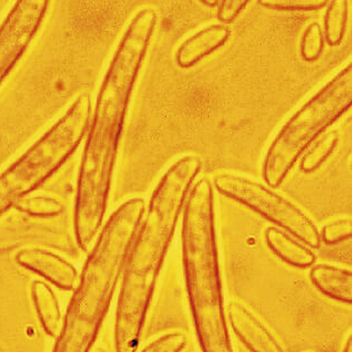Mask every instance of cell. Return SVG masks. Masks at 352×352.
Wrapping results in <instances>:
<instances>
[{
    "label": "cell",
    "instance_id": "cell-8",
    "mask_svg": "<svg viewBox=\"0 0 352 352\" xmlns=\"http://www.w3.org/2000/svg\"><path fill=\"white\" fill-rule=\"evenodd\" d=\"M16 263L35 272L63 291H74L78 283V272L72 263L61 256L37 248H28L16 254Z\"/></svg>",
    "mask_w": 352,
    "mask_h": 352
},
{
    "label": "cell",
    "instance_id": "cell-21",
    "mask_svg": "<svg viewBox=\"0 0 352 352\" xmlns=\"http://www.w3.org/2000/svg\"><path fill=\"white\" fill-rule=\"evenodd\" d=\"M249 5L248 0H224L219 1V19L223 25L230 24Z\"/></svg>",
    "mask_w": 352,
    "mask_h": 352
},
{
    "label": "cell",
    "instance_id": "cell-22",
    "mask_svg": "<svg viewBox=\"0 0 352 352\" xmlns=\"http://www.w3.org/2000/svg\"><path fill=\"white\" fill-rule=\"evenodd\" d=\"M342 352H352V337L350 336L346 340V346L343 348Z\"/></svg>",
    "mask_w": 352,
    "mask_h": 352
},
{
    "label": "cell",
    "instance_id": "cell-20",
    "mask_svg": "<svg viewBox=\"0 0 352 352\" xmlns=\"http://www.w3.org/2000/svg\"><path fill=\"white\" fill-rule=\"evenodd\" d=\"M188 343L185 334L171 332L155 339L141 352H182Z\"/></svg>",
    "mask_w": 352,
    "mask_h": 352
},
{
    "label": "cell",
    "instance_id": "cell-3",
    "mask_svg": "<svg viewBox=\"0 0 352 352\" xmlns=\"http://www.w3.org/2000/svg\"><path fill=\"white\" fill-rule=\"evenodd\" d=\"M182 263L195 331L201 352H234L226 322L212 182L198 180L185 204Z\"/></svg>",
    "mask_w": 352,
    "mask_h": 352
},
{
    "label": "cell",
    "instance_id": "cell-1",
    "mask_svg": "<svg viewBox=\"0 0 352 352\" xmlns=\"http://www.w3.org/2000/svg\"><path fill=\"white\" fill-rule=\"evenodd\" d=\"M158 24L152 8L136 12L115 51L99 88L78 176L74 231L87 250L102 226L124 123L134 86Z\"/></svg>",
    "mask_w": 352,
    "mask_h": 352
},
{
    "label": "cell",
    "instance_id": "cell-6",
    "mask_svg": "<svg viewBox=\"0 0 352 352\" xmlns=\"http://www.w3.org/2000/svg\"><path fill=\"white\" fill-rule=\"evenodd\" d=\"M217 192L250 208L312 249L321 245L318 226L300 207L263 184L234 173L214 177Z\"/></svg>",
    "mask_w": 352,
    "mask_h": 352
},
{
    "label": "cell",
    "instance_id": "cell-14",
    "mask_svg": "<svg viewBox=\"0 0 352 352\" xmlns=\"http://www.w3.org/2000/svg\"><path fill=\"white\" fill-rule=\"evenodd\" d=\"M324 17V40L330 47H338L346 33L349 1L333 0L328 3Z\"/></svg>",
    "mask_w": 352,
    "mask_h": 352
},
{
    "label": "cell",
    "instance_id": "cell-12",
    "mask_svg": "<svg viewBox=\"0 0 352 352\" xmlns=\"http://www.w3.org/2000/svg\"><path fill=\"white\" fill-rule=\"evenodd\" d=\"M265 236L269 249L288 265L296 268L314 266L316 258L313 251L283 230L268 228Z\"/></svg>",
    "mask_w": 352,
    "mask_h": 352
},
{
    "label": "cell",
    "instance_id": "cell-17",
    "mask_svg": "<svg viewBox=\"0 0 352 352\" xmlns=\"http://www.w3.org/2000/svg\"><path fill=\"white\" fill-rule=\"evenodd\" d=\"M324 47V35L318 23L309 24L304 32L300 43V54L305 61L314 62L321 56Z\"/></svg>",
    "mask_w": 352,
    "mask_h": 352
},
{
    "label": "cell",
    "instance_id": "cell-2",
    "mask_svg": "<svg viewBox=\"0 0 352 352\" xmlns=\"http://www.w3.org/2000/svg\"><path fill=\"white\" fill-rule=\"evenodd\" d=\"M144 210V199L132 198L109 217L78 278L52 352L93 350Z\"/></svg>",
    "mask_w": 352,
    "mask_h": 352
},
{
    "label": "cell",
    "instance_id": "cell-23",
    "mask_svg": "<svg viewBox=\"0 0 352 352\" xmlns=\"http://www.w3.org/2000/svg\"><path fill=\"white\" fill-rule=\"evenodd\" d=\"M201 3H204L207 7H219V1H214V0H203Z\"/></svg>",
    "mask_w": 352,
    "mask_h": 352
},
{
    "label": "cell",
    "instance_id": "cell-7",
    "mask_svg": "<svg viewBox=\"0 0 352 352\" xmlns=\"http://www.w3.org/2000/svg\"><path fill=\"white\" fill-rule=\"evenodd\" d=\"M47 0H19L0 25V85L34 40L47 14Z\"/></svg>",
    "mask_w": 352,
    "mask_h": 352
},
{
    "label": "cell",
    "instance_id": "cell-18",
    "mask_svg": "<svg viewBox=\"0 0 352 352\" xmlns=\"http://www.w3.org/2000/svg\"><path fill=\"white\" fill-rule=\"evenodd\" d=\"M260 5L281 12H316L328 6L325 0H260Z\"/></svg>",
    "mask_w": 352,
    "mask_h": 352
},
{
    "label": "cell",
    "instance_id": "cell-13",
    "mask_svg": "<svg viewBox=\"0 0 352 352\" xmlns=\"http://www.w3.org/2000/svg\"><path fill=\"white\" fill-rule=\"evenodd\" d=\"M32 298L44 331L50 337H58L61 328V311L56 294L49 285L35 280L32 285Z\"/></svg>",
    "mask_w": 352,
    "mask_h": 352
},
{
    "label": "cell",
    "instance_id": "cell-5",
    "mask_svg": "<svg viewBox=\"0 0 352 352\" xmlns=\"http://www.w3.org/2000/svg\"><path fill=\"white\" fill-rule=\"evenodd\" d=\"M352 104V65L344 67L284 124L263 161L267 185L277 188L307 148Z\"/></svg>",
    "mask_w": 352,
    "mask_h": 352
},
{
    "label": "cell",
    "instance_id": "cell-19",
    "mask_svg": "<svg viewBox=\"0 0 352 352\" xmlns=\"http://www.w3.org/2000/svg\"><path fill=\"white\" fill-rule=\"evenodd\" d=\"M352 222L350 219H339L329 223L320 232L321 241L327 244H337L351 238Z\"/></svg>",
    "mask_w": 352,
    "mask_h": 352
},
{
    "label": "cell",
    "instance_id": "cell-11",
    "mask_svg": "<svg viewBox=\"0 0 352 352\" xmlns=\"http://www.w3.org/2000/svg\"><path fill=\"white\" fill-rule=\"evenodd\" d=\"M313 285L325 296L341 303H352V272L330 265H316L309 272Z\"/></svg>",
    "mask_w": 352,
    "mask_h": 352
},
{
    "label": "cell",
    "instance_id": "cell-9",
    "mask_svg": "<svg viewBox=\"0 0 352 352\" xmlns=\"http://www.w3.org/2000/svg\"><path fill=\"white\" fill-rule=\"evenodd\" d=\"M229 320L234 333L251 352H285L266 327L240 302L230 303Z\"/></svg>",
    "mask_w": 352,
    "mask_h": 352
},
{
    "label": "cell",
    "instance_id": "cell-4",
    "mask_svg": "<svg viewBox=\"0 0 352 352\" xmlns=\"http://www.w3.org/2000/svg\"><path fill=\"white\" fill-rule=\"evenodd\" d=\"M91 98L82 94L68 111L0 173V217L52 177L80 146L89 127Z\"/></svg>",
    "mask_w": 352,
    "mask_h": 352
},
{
    "label": "cell",
    "instance_id": "cell-10",
    "mask_svg": "<svg viewBox=\"0 0 352 352\" xmlns=\"http://www.w3.org/2000/svg\"><path fill=\"white\" fill-rule=\"evenodd\" d=\"M231 36L226 25H210L182 42L177 51L176 62L182 69L197 65L206 56L222 47Z\"/></svg>",
    "mask_w": 352,
    "mask_h": 352
},
{
    "label": "cell",
    "instance_id": "cell-16",
    "mask_svg": "<svg viewBox=\"0 0 352 352\" xmlns=\"http://www.w3.org/2000/svg\"><path fill=\"white\" fill-rule=\"evenodd\" d=\"M15 207L23 213L40 217H58L65 210L61 201L44 195H28L21 199Z\"/></svg>",
    "mask_w": 352,
    "mask_h": 352
},
{
    "label": "cell",
    "instance_id": "cell-24",
    "mask_svg": "<svg viewBox=\"0 0 352 352\" xmlns=\"http://www.w3.org/2000/svg\"><path fill=\"white\" fill-rule=\"evenodd\" d=\"M95 352H104L102 349H96L95 350Z\"/></svg>",
    "mask_w": 352,
    "mask_h": 352
},
{
    "label": "cell",
    "instance_id": "cell-15",
    "mask_svg": "<svg viewBox=\"0 0 352 352\" xmlns=\"http://www.w3.org/2000/svg\"><path fill=\"white\" fill-rule=\"evenodd\" d=\"M339 142V135L337 132H330L321 136V139L313 143L311 148H307L303 159L300 161V170L305 173H314L328 160L334 148H337Z\"/></svg>",
    "mask_w": 352,
    "mask_h": 352
}]
</instances>
